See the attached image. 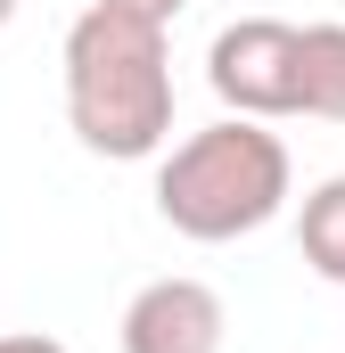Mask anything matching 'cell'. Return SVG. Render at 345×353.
<instances>
[{
  "label": "cell",
  "instance_id": "6da1fadb",
  "mask_svg": "<svg viewBox=\"0 0 345 353\" xmlns=\"http://www.w3.org/2000/svg\"><path fill=\"white\" fill-rule=\"evenodd\" d=\"M66 123L90 157L140 165L172 140V41L157 17L90 0L66 33Z\"/></svg>",
  "mask_w": 345,
  "mask_h": 353
},
{
  "label": "cell",
  "instance_id": "7a4b0ae2",
  "mask_svg": "<svg viewBox=\"0 0 345 353\" xmlns=\"http://www.w3.org/2000/svg\"><path fill=\"white\" fill-rule=\"evenodd\" d=\"M279 205H288V140L263 132L255 115H222V123L189 132L157 165V214L197 247L247 239Z\"/></svg>",
  "mask_w": 345,
  "mask_h": 353
},
{
  "label": "cell",
  "instance_id": "3957f363",
  "mask_svg": "<svg viewBox=\"0 0 345 353\" xmlns=\"http://www.w3.org/2000/svg\"><path fill=\"white\" fill-rule=\"evenodd\" d=\"M206 83L230 115H255V123H279L296 115V25L288 17H239L214 33L206 50Z\"/></svg>",
  "mask_w": 345,
  "mask_h": 353
},
{
  "label": "cell",
  "instance_id": "277c9868",
  "mask_svg": "<svg viewBox=\"0 0 345 353\" xmlns=\"http://www.w3.org/2000/svg\"><path fill=\"white\" fill-rule=\"evenodd\" d=\"M124 353H222L230 337V312L206 279L172 271V279H148L132 304H124Z\"/></svg>",
  "mask_w": 345,
  "mask_h": 353
},
{
  "label": "cell",
  "instance_id": "5b68a950",
  "mask_svg": "<svg viewBox=\"0 0 345 353\" xmlns=\"http://www.w3.org/2000/svg\"><path fill=\"white\" fill-rule=\"evenodd\" d=\"M296 115L345 123V25H296Z\"/></svg>",
  "mask_w": 345,
  "mask_h": 353
},
{
  "label": "cell",
  "instance_id": "8992f818",
  "mask_svg": "<svg viewBox=\"0 0 345 353\" xmlns=\"http://www.w3.org/2000/svg\"><path fill=\"white\" fill-rule=\"evenodd\" d=\"M296 247H304L313 279L345 288V173H329L321 189H304V214H296Z\"/></svg>",
  "mask_w": 345,
  "mask_h": 353
},
{
  "label": "cell",
  "instance_id": "52a82bcc",
  "mask_svg": "<svg viewBox=\"0 0 345 353\" xmlns=\"http://www.w3.org/2000/svg\"><path fill=\"white\" fill-rule=\"evenodd\" d=\"M0 353H66V345L41 337V329H17V337H0Z\"/></svg>",
  "mask_w": 345,
  "mask_h": 353
},
{
  "label": "cell",
  "instance_id": "ba28073f",
  "mask_svg": "<svg viewBox=\"0 0 345 353\" xmlns=\"http://www.w3.org/2000/svg\"><path fill=\"white\" fill-rule=\"evenodd\" d=\"M115 8H140V17H157V25H172V8H181V0H115Z\"/></svg>",
  "mask_w": 345,
  "mask_h": 353
},
{
  "label": "cell",
  "instance_id": "9c48e42d",
  "mask_svg": "<svg viewBox=\"0 0 345 353\" xmlns=\"http://www.w3.org/2000/svg\"><path fill=\"white\" fill-rule=\"evenodd\" d=\"M8 17H17V0H0V25H8Z\"/></svg>",
  "mask_w": 345,
  "mask_h": 353
}]
</instances>
